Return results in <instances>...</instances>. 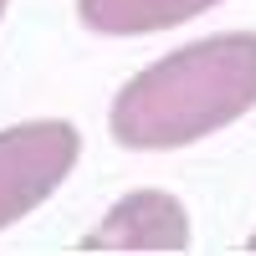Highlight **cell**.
<instances>
[{"label": "cell", "instance_id": "cell-1", "mask_svg": "<svg viewBox=\"0 0 256 256\" xmlns=\"http://www.w3.org/2000/svg\"><path fill=\"white\" fill-rule=\"evenodd\" d=\"M256 108V31H226L159 56L123 82L108 128L123 148L169 154Z\"/></svg>", "mask_w": 256, "mask_h": 256}, {"label": "cell", "instance_id": "cell-2", "mask_svg": "<svg viewBox=\"0 0 256 256\" xmlns=\"http://www.w3.org/2000/svg\"><path fill=\"white\" fill-rule=\"evenodd\" d=\"M82 159V134L62 118L0 128V230L46 205Z\"/></svg>", "mask_w": 256, "mask_h": 256}, {"label": "cell", "instance_id": "cell-3", "mask_svg": "<svg viewBox=\"0 0 256 256\" xmlns=\"http://www.w3.org/2000/svg\"><path fill=\"white\" fill-rule=\"evenodd\" d=\"M190 246V216L164 190H134L123 195L98 230L82 236V251H184Z\"/></svg>", "mask_w": 256, "mask_h": 256}, {"label": "cell", "instance_id": "cell-4", "mask_svg": "<svg viewBox=\"0 0 256 256\" xmlns=\"http://www.w3.org/2000/svg\"><path fill=\"white\" fill-rule=\"evenodd\" d=\"M210 6L220 0H77V16L88 31L102 36H148V31H174L205 16Z\"/></svg>", "mask_w": 256, "mask_h": 256}, {"label": "cell", "instance_id": "cell-5", "mask_svg": "<svg viewBox=\"0 0 256 256\" xmlns=\"http://www.w3.org/2000/svg\"><path fill=\"white\" fill-rule=\"evenodd\" d=\"M6 6H10V0H0V16H6Z\"/></svg>", "mask_w": 256, "mask_h": 256}, {"label": "cell", "instance_id": "cell-6", "mask_svg": "<svg viewBox=\"0 0 256 256\" xmlns=\"http://www.w3.org/2000/svg\"><path fill=\"white\" fill-rule=\"evenodd\" d=\"M251 251H256V236H251Z\"/></svg>", "mask_w": 256, "mask_h": 256}]
</instances>
